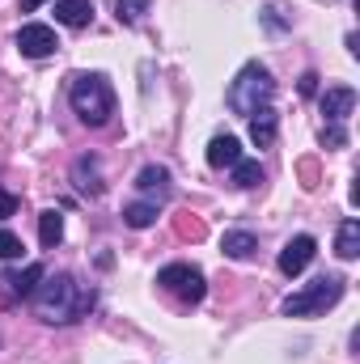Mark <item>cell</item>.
<instances>
[{
    "mask_svg": "<svg viewBox=\"0 0 360 364\" xmlns=\"http://www.w3.org/2000/svg\"><path fill=\"white\" fill-rule=\"evenodd\" d=\"M229 170H233V186H242V191H250V186L263 182V166H259V161H238V166H229Z\"/></svg>",
    "mask_w": 360,
    "mask_h": 364,
    "instance_id": "obj_19",
    "label": "cell"
},
{
    "mask_svg": "<svg viewBox=\"0 0 360 364\" xmlns=\"http://www.w3.org/2000/svg\"><path fill=\"white\" fill-rule=\"evenodd\" d=\"M55 47H60V38H55V30L43 26V21H30V26L17 30V51H21L26 60H47Z\"/></svg>",
    "mask_w": 360,
    "mask_h": 364,
    "instance_id": "obj_6",
    "label": "cell"
},
{
    "mask_svg": "<svg viewBox=\"0 0 360 364\" xmlns=\"http://www.w3.org/2000/svg\"><path fill=\"white\" fill-rule=\"evenodd\" d=\"M322 144H327V149H344V144H348V132H344L339 123H331V127L322 132Z\"/></svg>",
    "mask_w": 360,
    "mask_h": 364,
    "instance_id": "obj_22",
    "label": "cell"
},
{
    "mask_svg": "<svg viewBox=\"0 0 360 364\" xmlns=\"http://www.w3.org/2000/svg\"><path fill=\"white\" fill-rule=\"evenodd\" d=\"M73 178H77L81 191H90V195L102 191V182H97V161H93V157H81V161L73 166Z\"/></svg>",
    "mask_w": 360,
    "mask_h": 364,
    "instance_id": "obj_18",
    "label": "cell"
},
{
    "mask_svg": "<svg viewBox=\"0 0 360 364\" xmlns=\"http://www.w3.org/2000/svg\"><path fill=\"white\" fill-rule=\"evenodd\" d=\"M318 106H322V114L331 119V123H344L352 110H356V90H348V85H335V90H327L318 97Z\"/></svg>",
    "mask_w": 360,
    "mask_h": 364,
    "instance_id": "obj_8",
    "label": "cell"
},
{
    "mask_svg": "<svg viewBox=\"0 0 360 364\" xmlns=\"http://www.w3.org/2000/svg\"><path fill=\"white\" fill-rule=\"evenodd\" d=\"M123 220H127L132 229H149V225L157 220V203H149V199H136V203H127V208H123Z\"/></svg>",
    "mask_w": 360,
    "mask_h": 364,
    "instance_id": "obj_17",
    "label": "cell"
},
{
    "mask_svg": "<svg viewBox=\"0 0 360 364\" xmlns=\"http://www.w3.org/2000/svg\"><path fill=\"white\" fill-rule=\"evenodd\" d=\"M275 127H280V114H275L271 106H263V110H255V114H250V140H255L259 149L275 144Z\"/></svg>",
    "mask_w": 360,
    "mask_h": 364,
    "instance_id": "obj_11",
    "label": "cell"
},
{
    "mask_svg": "<svg viewBox=\"0 0 360 364\" xmlns=\"http://www.w3.org/2000/svg\"><path fill=\"white\" fill-rule=\"evenodd\" d=\"M38 242H43L47 250H55V246L64 242V216H60L55 208H47V212L38 216Z\"/></svg>",
    "mask_w": 360,
    "mask_h": 364,
    "instance_id": "obj_13",
    "label": "cell"
},
{
    "mask_svg": "<svg viewBox=\"0 0 360 364\" xmlns=\"http://www.w3.org/2000/svg\"><path fill=\"white\" fill-rule=\"evenodd\" d=\"M144 13H149V0H115V17L123 26H136Z\"/></svg>",
    "mask_w": 360,
    "mask_h": 364,
    "instance_id": "obj_20",
    "label": "cell"
},
{
    "mask_svg": "<svg viewBox=\"0 0 360 364\" xmlns=\"http://www.w3.org/2000/svg\"><path fill=\"white\" fill-rule=\"evenodd\" d=\"M314 255H318V242H314L309 233H297V237H288L284 250H280V272L284 275H301L309 263H314Z\"/></svg>",
    "mask_w": 360,
    "mask_h": 364,
    "instance_id": "obj_7",
    "label": "cell"
},
{
    "mask_svg": "<svg viewBox=\"0 0 360 364\" xmlns=\"http://www.w3.org/2000/svg\"><path fill=\"white\" fill-rule=\"evenodd\" d=\"M344 284H348L344 275H318V279H309L305 288H297L292 296H284L280 314H284V318H309V314H322V309L339 305Z\"/></svg>",
    "mask_w": 360,
    "mask_h": 364,
    "instance_id": "obj_4",
    "label": "cell"
},
{
    "mask_svg": "<svg viewBox=\"0 0 360 364\" xmlns=\"http://www.w3.org/2000/svg\"><path fill=\"white\" fill-rule=\"evenodd\" d=\"M136 186H140L144 195H153V191L166 195V191H170V170H166V166H144L140 178H136Z\"/></svg>",
    "mask_w": 360,
    "mask_h": 364,
    "instance_id": "obj_16",
    "label": "cell"
},
{
    "mask_svg": "<svg viewBox=\"0 0 360 364\" xmlns=\"http://www.w3.org/2000/svg\"><path fill=\"white\" fill-rule=\"evenodd\" d=\"M68 102H73L77 119L90 123V127L110 123V114H115V90L102 73H77L68 81Z\"/></svg>",
    "mask_w": 360,
    "mask_h": 364,
    "instance_id": "obj_2",
    "label": "cell"
},
{
    "mask_svg": "<svg viewBox=\"0 0 360 364\" xmlns=\"http://www.w3.org/2000/svg\"><path fill=\"white\" fill-rule=\"evenodd\" d=\"M335 255L344 259V263H352L360 255V220L356 216H348L344 225H339V237H335Z\"/></svg>",
    "mask_w": 360,
    "mask_h": 364,
    "instance_id": "obj_12",
    "label": "cell"
},
{
    "mask_svg": "<svg viewBox=\"0 0 360 364\" xmlns=\"http://www.w3.org/2000/svg\"><path fill=\"white\" fill-rule=\"evenodd\" d=\"M157 284H162L170 296H179L182 305H199L203 292H208L203 272L191 267V263H170V267H162V272H157Z\"/></svg>",
    "mask_w": 360,
    "mask_h": 364,
    "instance_id": "obj_5",
    "label": "cell"
},
{
    "mask_svg": "<svg viewBox=\"0 0 360 364\" xmlns=\"http://www.w3.org/2000/svg\"><path fill=\"white\" fill-rule=\"evenodd\" d=\"M221 250H225L229 259H250V255L259 250V242H255V233L233 229V233H225V237H221Z\"/></svg>",
    "mask_w": 360,
    "mask_h": 364,
    "instance_id": "obj_14",
    "label": "cell"
},
{
    "mask_svg": "<svg viewBox=\"0 0 360 364\" xmlns=\"http://www.w3.org/2000/svg\"><path fill=\"white\" fill-rule=\"evenodd\" d=\"M55 21L73 26V30H85L93 21V0H55Z\"/></svg>",
    "mask_w": 360,
    "mask_h": 364,
    "instance_id": "obj_9",
    "label": "cell"
},
{
    "mask_svg": "<svg viewBox=\"0 0 360 364\" xmlns=\"http://www.w3.org/2000/svg\"><path fill=\"white\" fill-rule=\"evenodd\" d=\"M13 208H17V199H0V220H4V216H9Z\"/></svg>",
    "mask_w": 360,
    "mask_h": 364,
    "instance_id": "obj_24",
    "label": "cell"
},
{
    "mask_svg": "<svg viewBox=\"0 0 360 364\" xmlns=\"http://www.w3.org/2000/svg\"><path fill=\"white\" fill-rule=\"evenodd\" d=\"M30 301H34V314L43 322H73L93 305V292H81V284L73 275L60 272V275H43V284H34Z\"/></svg>",
    "mask_w": 360,
    "mask_h": 364,
    "instance_id": "obj_1",
    "label": "cell"
},
{
    "mask_svg": "<svg viewBox=\"0 0 360 364\" xmlns=\"http://www.w3.org/2000/svg\"><path fill=\"white\" fill-rule=\"evenodd\" d=\"M21 237L17 233H9V229H0V259H21Z\"/></svg>",
    "mask_w": 360,
    "mask_h": 364,
    "instance_id": "obj_21",
    "label": "cell"
},
{
    "mask_svg": "<svg viewBox=\"0 0 360 364\" xmlns=\"http://www.w3.org/2000/svg\"><path fill=\"white\" fill-rule=\"evenodd\" d=\"M271 93H275V81H271V73L263 64H246L233 81H229V93H225V102H229V110L233 114H255V110H263L271 106Z\"/></svg>",
    "mask_w": 360,
    "mask_h": 364,
    "instance_id": "obj_3",
    "label": "cell"
},
{
    "mask_svg": "<svg viewBox=\"0 0 360 364\" xmlns=\"http://www.w3.org/2000/svg\"><path fill=\"white\" fill-rule=\"evenodd\" d=\"M238 161H242L238 136H212V144H208V166H212V170H225V166H238Z\"/></svg>",
    "mask_w": 360,
    "mask_h": 364,
    "instance_id": "obj_10",
    "label": "cell"
},
{
    "mask_svg": "<svg viewBox=\"0 0 360 364\" xmlns=\"http://www.w3.org/2000/svg\"><path fill=\"white\" fill-rule=\"evenodd\" d=\"M38 4H43V0H21V13H34Z\"/></svg>",
    "mask_w": 360,
    "mask_h": 364,
    "instance_id": "obj_25",
    "label": "cell"
},
{
    "mask_svg": "<svg viewBox=\"0 0 360 364\" xmlns=\"http://www.w3.org/2000/svg\"><path fill=\"white\" fill-rule=\"evenodd\" d=\"M314 90H318V73H305V77H301V93L309 97Z\"/></svg>",
    "mask_w": 360,
    "mask_h": 364,
    "instance_id": "obj_23",
    "label": "cell"
},
{
    "mask_svg": "<svg viewBox=\"0 0 360 364\" xmlns=\"http://www.w3.org/2000/svg\"><path fill=\"white\" fill-rule=\"evenodd\" d=\"M38 279H43V267H38V263H30V267H21V272H9L0 284H9V292H13V296H30Z\"/></svg>",
    "mask_w": 360,
    "mask_h": 364,
    "instance_id": "obj_15",
    "label": "cell"
}]
</instances>
